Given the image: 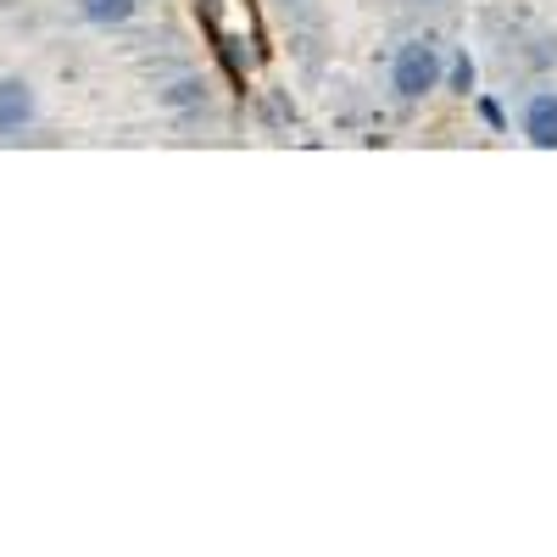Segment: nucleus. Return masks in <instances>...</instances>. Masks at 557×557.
<instances>
[{
	"instance_id": "obj_2",
	"label": "nucleus",
	"mask_w": 557,
	"mask_h": 557,
	"mask_svg": "<svg viewBox=\"0 0 557 557\" xmlns=\"http://www.w3.org/2000/svg\"><path fill=\"white\" fill-rule=\"evenodd\" d=\"M28 117H34V89L17 84V78H7V84H0V134L23 128Z\"/></svg>"
},
{
	"instance_id": "obj_1",
	"label": "nucleus",
	"mask_w": 557,
	"mask_h": 557,
	"mask_svg": "<svg viewBox=\"0 0 557 557\" xmlns=\"http://www.w3.org/2000/svg\"><path fill=\"white\" fill-rule=\"evenodd\" d=\"M435 78H441V57H435V45H424V39L401 45L396 73H391L396 96H401V101H418V96H430V89H435Z\"/></svg>"
},
{
	"instance_id": "obj_3",
	"label": "nucleus",
	"mask_w": 557,
	"mask_h": 557,
	"mask_svg": "<svg viewBox=\"0 0 557 557\" xmlns=\"http://www.w3.org/2000/svg\"><path fill=\"white\" fill-rule=\"evenodd\" d=\"M524 134L535 139L541 151H557V96H535L524 112Z\"/></svg>"
},
{
	"instance_id": "obj_5",
	"label": "nucleus",
	"mask_w": 557,
	"mask_h": 557,
	"mask_svg": "<svg viewBox=\"0 0 557 557\" xmlns=\"http://www.w3.org/2000/svg\"><path fill=\"white\" fill-rule=\"evenodd\" d=\"M451 84L462 89V96H469V89H474V62H469V57H462V62L451 67Z\"/></svg>"
},
{
	"instance_id": "obj_4",
	"label": "nucleus",
	"mask_w": 557,
	"mask_h": 557,
	"mask_svg": "<svg viewBox=\"0 0 557 557\" xmlns=\"http://www.w3.org/2000/svg\"><path fill=\"white\" fill-rule=\"evenodd\" d=\"M78 12L89 23H128L134 17V0H78Z\"/></svg>"
}]
</instances>
